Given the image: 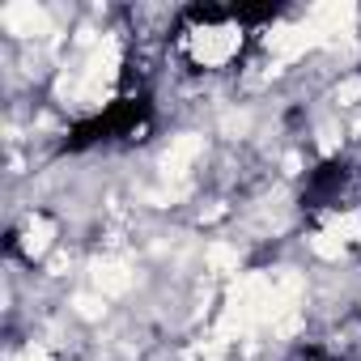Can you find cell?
Returning <instances> with one entry per match:
<instances>
[{"instance_id": "obj_1", "label": "cell", "mask_w": 361, "mask_h": 361, "mask_svg": "<svg viewBox=\"0 0 361 361\" xmlns=\"http://www.w3.org/2000/svg\"><path fill=\"white\" fill-rule=\"evenodd\" d=\"M243 43H247L243 22L226 18V13H204L196 26L183 30V56L196 68H204V73H217V68L234 64L238 51H243Z\"/></svg>"}, {"instance_id": "obj_2", "label": "cell", "mask_w": 361, "mask_h": 361, "mask_svg": "<svg viewBox=\"0 0 361 361\" xmlns=\"http://www.w3.org/2000/svg\"><path fill=\"white\" fill-rule=\"evenodd\" d=\"M0 26H5V35L18 39V43H47L56 35L51 9L35 5V0H13V5H5L0 9Z\"/></svg>"}, {"instance_id": "obj_3", "label": "cell", "mask_w": 361, "mask_h": 361, "mask_svg": "<svg viewBox=\"0 0 361 361\" xmlns=\"http://www.w3.org/2000/svg\"><path fill=\"white\" fill-rule=\"evenodd\" d=\"M204 153H209L204 132H178V136H170V145H166V153H161L157 170H161L166 183H183V178L204 161Z\"/></svg>"}, {"instance_id": "obj_4", "label": "cell", "mask_w": 361, "mask_h": 361, "mask_svg": "<svg viewBox=\"0 0 361 361\" xmlns=\"http://www.w3.org/2000/svg\"><path fill=\"white\" fill-rule=\"evenodd\" d=\"M90 285H94V293H102V298H123V293L136 285V272H132L128 259L102 255V259L90 264Z\"/></svg>"}, {"instance_id": "obj_5", "label": "cell", "mask_w": 361, "mask_h": 361, "mask_svg": "<svg viewBox=\"0 0 361 361\" xmlns=\"http://www.w3.org/2000/svg\"><path fill=\"white\" fill-rule=\"evenodd\" d=\"M18 247H22L26 259H43L56 247V221L43 217V213H30L26 226H22V234H18Z\"/></svg>"}, {"instance_id": "obj_6", "label": "cell", "mask_w": 361, "mask_h": 361, "mask_svg": "<svg viewBox=\"0 0 361 361\" xmlns=\"http://www.w3.org/2000/svg\"><path fill=\"white\" fill-rule=\"evenodd\" d=\"M204 264H209V272H217V276H238L243 251H238L234 243H213V247L204 251Z\"/></svg>"}, {"instance_id": "obj_7", "label": "cell", "mask_w": 361, "mask_h": 361, "mask_svg": "<svg viewBox=\"0 0 361 361\" xmlns=\"http://www.w3.org/2000/svg\"><path fill=\"white\" fill-rule=\"evenodd\" d=\"M306 247H310V255H319L323 264H340V259L348 255V247H344L331 230H314V234H306Z\"/></svg>"}, {"instance_id": "obj_8", "label": "cell", "mask_w": 361, "mask_h": 361, "mask_svg": "<svg viewBox=\"0 0 361 361\" xmlns=\"http://www.w3.org/2000/svg\"><path fill=\"white\" fill-rule=\"evenodd\" d=\"M331 106H336V111L361 106V73H344V77L331 85Z\"/></svg>"}, {"instance_id": "obj_9", "label": "cell", "mask_w": 361, "mask_h": 361, "mask_svg": "<svg viewBox=\"0 0 361 361\" xmlns=\"http://www.w3.org/2000/svg\"><path fill=\"white\" fill-rule=\"evenodd\" d=\"M106 302H111V298H102V293H94V289H90V293H77V298H73V314L85 319V323H98V319H106Z\"/></svg>"}, {"instance_id": "obj_10", "label": "cell", "mask_w": 361, "mask_h": 361, "mask_svg": "<svg viewBox=\"0 0 361 361\" xmlns=\"http://www.w3.org/2000/svg\"><path fill=\"white\" fill-rule=\"evenodd\" d=\"M5 361H51V348H47V344H39V340H30V344L13 348Z\"/></svg>"}]
</instances>
